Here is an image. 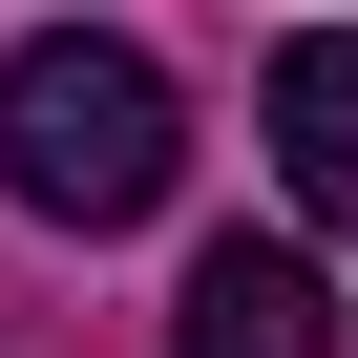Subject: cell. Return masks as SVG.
<instances>
[{"label": "cell", "mask_w": 358, "mask_h": 358, "mask_svg": "<svg viewBox=\"0 0 358 358\" xmlns=\"http://www.w3.org/2000/svg\"><path fill=\"white\" fill-rule=\"evenodd\" d=\"M169 358H337V295H316V253H274V232H211V253H190V316H169Z\"/></svg>", "instance_id": "obj_2"}, {"label": "cell", "mask_w": 358, "mask_h": 358, "mask_svg": "<svg viewBox=\"0 0 358 358\" xmlns=\"http://www.w3.org/2000/svg\"><path fill=\"white\" fill-rule=\"evenodd\" d=\"M274 190H295V232H358V22L274 43Z\"/></svg>", "instance_id": "obj_3"}, {"label": "cell", "mask_w": 358, "mask_h": 358, "mask_svg": "<svg viewBox=\"0 0 358 358\" xmlns=\"http://www.w3.org/2000/svg\"><path fill=\"white\" fill-rule=\"evenodd\" d=\"M169 169H190V106H169L148 43H106V22L0 43V190H22L43 232H127V211H169Z\"/></svg>", "instance_id": "obj_1"}]
</instances>
